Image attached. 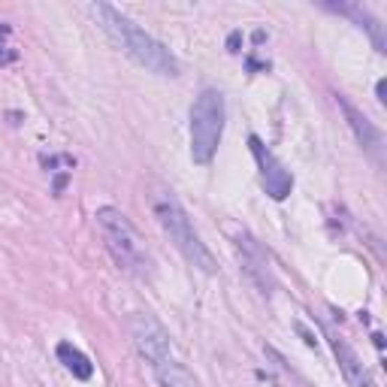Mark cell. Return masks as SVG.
Masks as SVG:
<instances>
[{"mask_svg":"<svg viewBox=\"0 0 387 387\" xmlns=\"http://www.w3.org/2000/svg\"><path fill=\"white\" fill-rule=\"evenodd\" d=\"M236 251H239V261H242L245 275L261 288L263 297H272L275 284H272V272H270V263H266V254L261 251V245H257L248 233H239L236 236Z\"/></svg>","mask_w":387,"mask_h":387,"instance_id":"7","label":"cell"},{"mask_svg":"<svg viewBox=\"0 0 387 387\" xmlns=\"http://www.w3.org/2000/svg\"><path fill=\"white\" fill-rule=\"evenodd\" d=\"M58 360L67 366V370L76 375L79 381H88L91 375H94V366H91V360L79 351L76 345H70V342H61V345H58Z\"/></svg>","mask_w":387,"mask_h":387,"instance_id":"10","label":"cell"},{"mask_svg":"<svg viewBox=\"0 0 387 387\" xmlns=\"http://www.w3.org/2000/svg\"><path fill=\"white\" fill-rule=\"evenodd\" d=\"M131 336H133L136 351L143 354V360H149L161 387H200L197 379L176 360L167 330L161 327V321L154 315H149V312H136L131 318Z\"/></svg>","mask_w":387,"mask_h":387,"instance_id":"3","label":"cell"},{"mask_svg":"<svg viewBox=\"0 0 387 387\" xmlns=\"http://www.w3.org/2000/svg\"><path fill=\"white\" fill-rule=\"evenodd\" d=\"M327 339H330V348H333L336 360H339V370H342L348 387H379V384H375V379L370 375V370L363 366V360L357 357V351L345 342L342 336L333 333V330H327Z\"/></svg>","mask_w":387,"mask_h":387,"instance_id":"8","label":"cell"},{"mask_svg":"<svg viewBox=\"0 0 387 387\" xmlns=\"http://www.w3.org/2000/svg\"><path fill=\"white\" fill-rule=\"evenodd\" d=\"M330 9H336V13H342V15H351L357 24L366 27V31L372 34L375 49H379V52H387V43H384V34H381V24H375V18H372L370 13H363V9H357V6H330Z\"/></svg>","mask_w":387,"mask_h":387,"instance_id":"11","label":"cell"},{"mask_svg":"<svg viewBox=\"0 0 387 387\" xmlns=\"http://www.w3.org/2000/svg\"><path fill=\"white\" fill-rule=\"evenodd\" d=\"M88 9H91V15L97 18V24L106 31L109 40H112L131 61L140 64V67H145L149 73H158V76H170V79L182 73L179 61L170 54V49H163L154 36H149L143 27H136L131 18L122 15L115 6L91 3Z\"/></svg>","mask_w":387,"mask_h":387,"instance_id":"1","label":"cell"},{"mask_svg":"<svg viewBox=\"0 0 387 387\" xmlns=\"http://www.w3.org/2000/svg\"><path fill=\"white\" fill-rule=\"evenodd\" d=\"M336 103H339V109L345 112V122H348V127L354 131L357 145H360L363 152H370L375 161H381V133L375 131V124H372L370 118H366V115H363L360 109H357L348 97L339 94V97H336Z\"/></svg>","mask_w":387,"mask_h":387,"instance_id":"9","label":"cell"},{"mask_svg":"<svg viewBox=\"0 0 387 387\" xmlns=\"http://www.w3.org/2000/svg\"><path fill=\"white\" fill-rule=\"evenodd\" d=\"M9 34H13V27H9V24H0V64L15 61V49L9 45Z\"/></svg>","mask_w":387,"mask_h":387,"instance_id":"12","label":"cell"},{"mask_svg":"<svg viewBox=\"0 0 387 387\" xmlns=\"http://www.w3.org/2000/svg\"><path fill=\"white\" fill-rule=\"evenodd\" d=\"M149 203H152L154 221L161 224L163 236H167L170 242L176 245V251L185 257L191 266H197L200 272H206V275L218 272L215 257H212V251H209L206 245H203L200 233L194 230L188 212H185V206L179 203L176 194H173L170 188H154V191L149 194Z\"/></svg>","mask_w":387,"mask_h":387,"instance_id":"2","label":"cell"},{"mask_svg":"<svg viewBox=\"0 0 387 387\" xmlns=\"http://www.w3.org/2000/svg\"><path fill=\"white\" fill-rule=\"evenodd\" d=\"M239 43H242V34H239V31H233V34H230V36H227V49H230V52H233V54L239 52Z\"/></svg>","mask_w":387,"mask_h":387,"instance_id":"13","label":"cell"},{"mask_svg":"<svg viewBox=\"0 0 387 387\" xmlns=\"http://www.w3.org/2000/svg\"><path fill=\"white\" fill-rule=\"evenodd\" d=\"M224 133V97L215 88L200 91L191 106V158L200 167H209L218 154Z\"/></svg>","mask_w":387,"mask_h":387,"instance_id":"5","label":"cell"},{"mask_svg":"<svg viewBox=\"0 0 387 387\" xmlns=\"http://www.w3.org/2000/svg\"><path fill=\"white\" fill-rule=\"evenodd\" d=\"M97 230H100V239H103L106 251L112 254V261L122 266L127 275H136V279H149L154 272V261H152V251L145 248L140 230H136L127 215L122 209H112V206H103L97 209Z\"/></svg>","mask_w":387,"mask_h":387,"instance_id":"4","label":"cell"},{"mask_svg":"<svg viewBox=\"0 0 387 387\" xmlns=\"http://www.w3.org/2000/svg\"><path fill=\"white\" fill-rule=\"evenodd\" d=\"M248 149H251L257 167H261V182H263V191L270 194L272 200H284L293 188V179L291 173L282 167V161L275 158V154L266 149L261 136H248Z\"/></svg>","mask_w":387,"mask_h":387,"instance_id":"6","label":"cell"},{"mask_svg":"<svg viewBox=\"0 0 387 387\" xmlns=\"http://www.w3.org/2000/svg\"><path fill=\"white\" fill-rule=\"evenodd\" d=\"M375 91H379V103H387V82L384 79L379 82V88H375Z\"/></svg>","mask_w":387,"mask_h":387,"instance_id":"14","label":"cell"}]
</instances>
